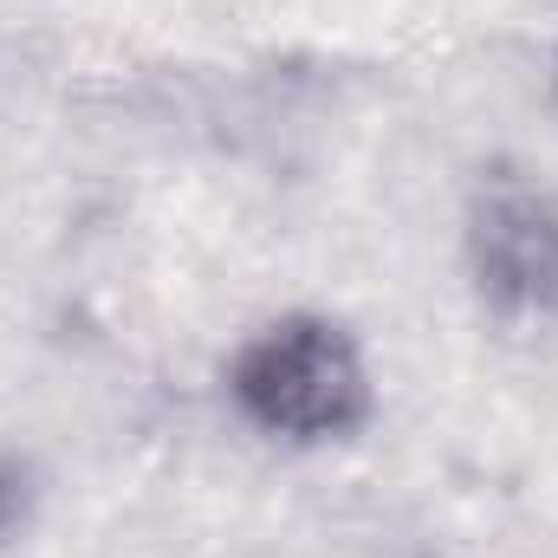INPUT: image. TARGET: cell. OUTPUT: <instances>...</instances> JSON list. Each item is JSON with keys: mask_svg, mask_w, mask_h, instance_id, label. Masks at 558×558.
<instances>
[{"mask_svg": "<svg viewBox=\"0 0 558 558\" xmlns=\"http://www.w3.org/2000/svg\"><path fill=\"white\" fill-rule=\"evenodd\" d=\"M468 267L494 312L507 318H558V202L494 169L468 202Z\"/></svg>", "mask_w": 558, "mask_h": 558, "instance_id": "obj_2", "label": "cell"}, {"mask_svg": "<svg viewBox=\"0 0 558 558\" xmlns=\"http://www.w3.org/2000/svg\"><path fill=\"white\" fill-rule=\"evenodd\" d=\"M20 513H26V468L0 461V533H7Z\"/></svg>", "mask_w": 558, "mask_h": 558, "instance_id": "obj_3", "label": "cell"}, {"mask_svg": "<svg viewBox=\"0 0 558 558\" xmlns=\"http://www.w3.org/2000/svg\"><path fill=\"white\" fill-rule=\"evenodd\" d=\"M228 390L254 428L286 441H338L371 416V371L331 318H279L247 338Z\"/></svg>", "mask_w": 558, "mask_h": 558, "instance_id": "obj_1", "label": "cell"}]
</instances>
